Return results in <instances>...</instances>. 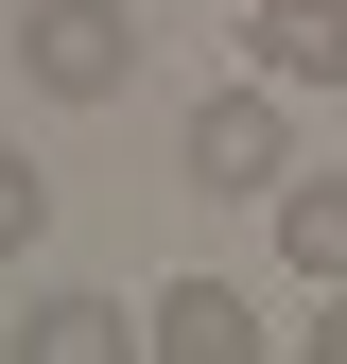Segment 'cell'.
Returning <instances> with one entry per match:
<instances>
[{
	"instance_id": "1",
	"label": "cell",
	"mask_w": 347,
	"mask_h": 364,
	"mask_svg": "<svg viewBox=\"0 0 347 364\" xmlns=\"http://www.w3.org/2000/svg\"><path fill=\"white\" fill-rule=\"evenodd\" d=\"M139 53H156V35L122 18V0H18V87H35V105H122Z\"/></svg>"
},
{
	"instance_id": "3",
	"label": "cell",
	"mask_w": 347,
	"mask_h": 364,
	"mask_svg": "<svg viewBox=\"0 0 347 364\" xmlns=\"http://www.w3.org/2000/svg\"><path fill=\"white\" fill-rule=\"evenodd\" d=\"M243 70L295 87V105H313V87H347V0H243Z\"/></svg>"
},
{
	"instance_id": "7",
	"label": "cell",
	"mask_w": 347,
	"mask_h": 364,
	"mask_svg": "<svg viewBox=\"0 0 347 364\" xmlns=\"http://www.w3.org/2000/svg\"><path fill=\"white\" fill-rule=\"evenodd\" d=\"M35 225H53V173H35L18 139H0V260H35Z\"/></svg>"
},
{
	"instance_id": "4",
	"label": "cell",
	"mask_w": 347,
	"mask_h": 364,
	"mask_svg": "<svg viewBox=\"0 0 347 364\" xmlns=\"http://www.w3.org/2000/svg\"><path fill=\"white\" fill-rule=\"evenodd\" d=\"M139 347H156V364H260V295H243V278H174V295L139 312Z\"/></svg>"
},
{
	"instance_id": "6",
	"label": "cell",
	"mask_w": 347,
	"mask_h": 364,
	"mask_svg": "<svg viewBox=\"0 0 347 364\" xmlns=\"http://www.w3.org/2000/svg\"><path fill=\"white\" fill-rule=\"evenodd\" d=\"M278 260H295V278H347V173H278Z\"/></svg>"
},
{
	"instance_id": "5",
	"label": "cell",
	"mask_w": 347,
	"mask_h": 364,
	"mask_svg": "<svg viewBox=\"0 0 347 364\" xmlns=\"http://www.w3.org/2000/svg\"><path fill=\"white\" fill-rule=\"evenodd\" d=\"M122 347H139L122 295H35V312H18V364H122Z\"/></svg>"
},
{
	"instance_id": "2",
	"label": "cell",
	"mask_w": 347,
	"mask_h": 364,
	"mask_svg": "<svg viewBox=\"0 0 347 364\" xmlns=\"http://www.w3.org/2000/svg\"><path fill=\"white\" fill-rule=\"evenodd\" d=\"M278 105H295V87H208V105L191 122H174V173H191V191H226V208H278V173H295V139H278Z\"/></svg>"
},
{
	"instance_id": "8",
	"label": "cell",
	"mask_w": 347,
	"mask_h": 364,
	"mask_svg": "<svg viewBox=\"0 0 347 364\" xmlns=\"http://www.w3.org/2000/svg\"><path fill=\"white\" fill-rule=\"evenodd\" d=\"M313 364H347V278H330V312H313Z\"/></svg>"
}]
</instances>
